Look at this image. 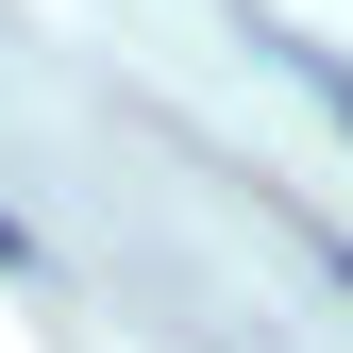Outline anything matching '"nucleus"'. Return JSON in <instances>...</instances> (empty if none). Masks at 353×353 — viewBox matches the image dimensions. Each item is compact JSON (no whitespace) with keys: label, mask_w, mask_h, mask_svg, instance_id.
<instances>
[{"label":"nucleus","mask_w":353,"mask_h":353,"mask_svg":"<svg viewBox=\"0 0 353 353\" xmlns=\"http://www.w3.org/2000/svg\"><path fill=\"white\" fill-rule=\"evenodd\" d=\"M252 51H270L303 101H336V118H353V51H320V34H252Z\"/></svg>","instance_id":"1"},{"label":"nucleus","mask_w":353,"mask_h":353,"mask_svg":"<svg viewBox=\"0 0 353 353\" xmlns=\"http://www.w3.org/2000/svg\"><path fill=\"white\" fill-rule=\"evenodd\" d=\"M320 270H336V286H353V236H320Z\"/></svg>","instance_id":"2"}]
</instances>
